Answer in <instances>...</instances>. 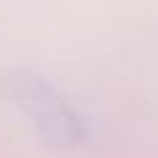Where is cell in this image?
<instances>
[{"instance_id":"obj_1","label":"cell","mask_w":158,"mask_h":158,"mask_svg":"<svg viewBox=\"0 0 158 158\" xmlns=\"http://www.w3.org/2000/svg\"><path fill=\"white\" fill-rule=\"evenodd\" d=\"M12 97L21 106L23 117L38 129L41 138H47L56 147H76L85 141V120L68 102V97L50 85L47 79L32 76V73H21L15 79Z\"/></svg>"}]
</instances>
